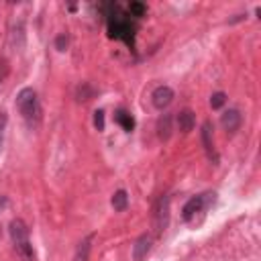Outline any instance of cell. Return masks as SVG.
<instances>
[{"instance_id": "4", "label": "cell", "mask_w": 261, "mask_h": 261, "mask_svg": "<svg viewBox=\"0 0 261 261\" xmlns=\"http://www.w3.org/2000/svg\"><path fill=\"white\" fill-rule=\"evenodd\" d=\"M214 202V194H200V196H194L186 202L184 210H182V216H184V220H192L196 216V212H202L204 208Z\"/></svg>"}, {"instance_id": "3", "label": "cell", "mask_w": 261, "mask_h": 261, "mask_svg": "<svg viewBox=\"0 0 261 261\" xmlns=\"http://www.w3.org/2000/svg\"><path fill=\"white\" fill-rule=\"evenodd\" d=\"M168 222H170V198L162 196L153 208V226L158 232H162L168 228Z\"/></svg>"}, {"instance_id": "20", "label": "cell", "mask_w": 261, "mask_h": 261, "mask_svg": "<svg viewBox=\"0 0 261 261\" xmlns=\"http://www.w3.org/2000/svg\"><path fill=\"white\" fill-rule=\"evenodd\" d=\"M94 126L98 130H104V112L102 110H96L94 112Z\"/></svg>"}, {"instance_id": "17", "label": "cell", "mask_w": 261, "mask_h": 261, "mask_svg": "<svg viewBox=\"0 0 261 261\" xmlns=\"http://www.w3.org/2000/svg\"><path fill=\"white\" fill-rule=\"evenodd\" d=\"M8 74H10V64H8V60H6V58H0V84L6 80Z\"/></svg>"}, {"instance_id": "10", "label": "cell", "mask_w": 261, "mask_h": 261, "mask_svg": "<svg viewBox=\"0 0 261 261\" xmlns=\"http://www.w3.org/2000/svg\"><path fill=\"white\" fill-rule=\"evenodd\" d=\"M178 126H180V130L182 133H190V130L194 128V124H196V118H194V112L192 110H182L180 114H178Z\"/></svg>"}, {"instance_id": "5", "label": "cell", "mask_w": 261, "mask_h": 261, "mask_svg": "<svg viewBox=\"0 0 261 261\" xmlns=\"http://www.w3.org/2000/svg\"><path fill=\"white\" fill-rule=\"evenodd\" d=\"M174 98H176V94H174V90H172L170 86H160V88H155L153 94H151L153 106H155V108H160V110L168 108L170 104L174 102Z\"/></svg>"}, {"instance_id": "14", "label": "cell", "mask_w": 261, "mask_h": 261, "mask_svg": "<svg viewBox=\"0 0 261 261\" xmlns=\"http://www.w3.org/2000/svg\"><path fill=\"white\" fill-rule=\"evenodd\" d=\"M114 120H116L124 130H133V128H135V118L130 116L126 110H122V108L114 112Z\"/></svg>"}, {"instance_id": "11", "label": "cell", "mask_w": 261, "mask_h": 261, "mask_svg": "<svg viewBox=\"0 0 261 261\" xmlns=\"http://www.w3.org/2000/svg\"><path fill=\"white\" fill-rule=\"evenodd\" d=\"M92 241H94V234H88V237H86L80 245H78V251H76V261H88V259H90Z\"/></svg>"}, {"instance_id": "16", "label": "cell", "mask_w": 261, "mask_h": 261, "mask_svg": "<svg viewBox=\"0 0 261 261\" xmlns=\"http://www.w3.org/2000/svg\"><path fill=\"white\" fill-rule=\"evenodd\" d=\"M128 12L133 14V16H137V18H141V16L147 12V6H145L143 2H137V0H135V2L128 4Z\"/></svg>"}, {"instance_id": "13", "label": "cell", "mask_w": 261, "mask_h": 261, "mask_svg": "<svg viewBox=\"0 0 261 261\" xmlns=\"http://www.w3.org/2000/svg\"><path fill=\"white\" fill-rule=\"evenodd\" d=\"M110 204H112V208H114L116 212L126 210V206H128V196H126V192H124V190H116V192L112 194Z\"/></svg>"}, {"instance_id": "19", "label": "cell", "mask_w": 261, "mask_h": 261, "mask_svg": "<svg viewBox=\"0 0 261 261\" xmlns=\"http://www.w3.org/2000/svg\"><path fill=\"white\" fill-rule=\"evenodd\" d=\"M68 45H70V37H68V35H58V39H56V49H58V51H66Z\"/></svg>"}, {"instance_id": "2", "label": "cell", "mask_w": 261, "mask_h": 261, "mask_svg": "<svg viewBox=\"0 0 261 261\" xmlns=\"http://www.w3.org/2000/svg\"><path fill=\"white\" fill-rule=\"evenodd\" d=\"M16 108L22 114L24 120L29 122H37L41 116V108H39V100L33 88H22L16 94Z\"/></svg>"}, {"instance_id": "7", "label": "cell", "mask_w": 261, "mask_h": 261, "mask_svg": "<svg viewBox=\"0 0 261 261\" xmlns=\"http://www.w3.org/2000/svg\"><path fill=\"white\" fill-rule=\"evenodd\" d=\"M202 145L206 149V155H208V160H210L214 166L218 164V155L214 151V143H212V124L210 122H204L202 124Z\"/></svg>"}, {"instance_id": "9", "label": "cell", "mask_w": 261, "mask_h": 261, "mask_svg": "<svg viewBox=\"0 0 261 261\" xmlns=\"http://www.w3.org/2000/svg\"><path fill=\"white\" fill-rule=\"evenodd\" d=\"M149 249H151V237H149V234H141V237L135 241V245H133L135 261H143V257L149 253Z\"/></svg>"}, {"instance_id": "1", "label": "cell", "mask_w": 261, "mask_h": 261, "mask_svg": "<svg viewBox=\"0 0 261 261\" xmlns=\"http://www.w3.org/2000/svg\"><path fill=\"white\" fill-rule=\"evenodd\" d=\"M108 8L112 10L108 16V35L112 39H122L126 45L133 47L135 45V27L130 24L120 12H118V6L116 4H108Z\"/></svg>"}, {"instance_id": "18", "label": "cell", "mask_w": 261, "mask_h": 261, "mask_svg": "<svg viewBox=\"0 0 261 261\" xmlns=\"http://www.w3.org/2000/svg\"><path fill=\"white\" fill-rule=\"evenodd\" d=\"M224 102H226V94H224V92H216V94H212V98H210V106H212V108H220Z\"/></svg>"}, {"instance_id": "12", "label": "cell", "mask_w": 261, "mask_h": 261, "mask_svg": "<svg viewBox=\"0 0 261 261\" xmlns=\"http://www.w3.org/2000/svg\"><path fill=\"white\" fill-rule=\"evenodd\" d=\"M158 135L162 141H168L172 135V114H164L158 120Z\"/></svg>"}, {"instance_id": "15", "label": "cell", "mask_w": 261, "mask_h": 261, "mask_svg": "<svg viewBox=\"0 0 261 261\" xmlns=\"http://www.w3.org/2000/svg\"><path fill=\"white\" fill-rule=\"evenodd\" d=\"M96 94V90L90 86V84H82V86H78V92H76V96H78V100H90L92 96Z\"/></svg>"}, {"instance_id": "22", "label": "cell", "mask_w": 261, "mask_h": 261, "mask_svg": "<svg viewBox=\"0 0 261 261\" xmlns=\"http://www.w3.org/2000/svg\"><path fill=\"white\" fill-rule=\"evenodd\" d=\"M8 204V200H6V196H2V194H0V210H2V208Z\"/></svg>"}, {"instance_id": "8", "label": "cell", "mask_w": 261, "mask_h": 261, "mask_svg": "<svg viewBox=\"0 0 261 261\" xmlns=\"http://www.w3.org/2000/svg\"><path fill=\"white\" fill-rule=\"evenodd\" d=\"M241 122H243V116H241V112L237 108H228L220 116V124H222V128L226 130V133H234V130H239Z\"/></svg>"}, {"instance_id": "6", "label": "cell", "mask_w": 261, "mask_h": 261, "mask_svg": "<svg viewBox=\"0 0 261 261\" xmlns=\"http://www.w3.org/2000/svg\"><path fill=\"white\" fill-rule=\"evenodd\" d=\"M8 232H10V239L16 245H22V243H29V226L24 224V220L20 218H14L10 224H8Z\"/></svg>"}, {"instance_id": "23", "label": "cell", "mask_w": 261, "mask_h": 261, "mask_svg": "<svg viewBox=\"0 0 261 261\" xmlns=\"http://www.w3.org/2000/svg\"><path fill=\"white\" fill-rule=\"evenodd\" d=\"M0 237H2V228H0Z\"/></svg>"}, {"instance_id": "21", "label": "cell", "mask_w": 261, "mask_h": 261, "mask_svg": "<svg viewBox=\"0 0 261 261\" xmlns=\"http://www.w3.org/2000/svg\"><path fill=\"white\" fill-rule=\"evenodd\" d=\"M6 122H8V116H6V112H4V110H0V130H2V128L6 126Z\"/></svg>"}]
</instances>
